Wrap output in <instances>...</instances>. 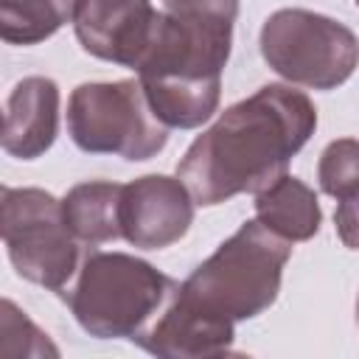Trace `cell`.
I'll use <instances>...</instances> for the list:
<instances>
[{
  "label": "cell",
  "mask_w": 359,
  "mask_h": 359,
  "mask_svg": "<svg viewBox=\"0 0 359 359\" xmlns=\"http://www.w3.org/2000/svg\"><path fill=\"white\" fill-rule=\"evenodd\" d=\"M59 129V87L45 76H28L14 84L6 104L3 149L11 157L34 160L48 151Z\"/></svg>",
  "instance_id": "8fae6325"
},
{
  "label": "cell",
  "mask_w": 359,
  "mask_h": 359,
  "mask_svg": "<svg viewBox=\"0 0 359 359\" xmlns=\"http://www.w3.org/2000/svg\"><path fill=\"white\" fill-rule=\"evenodd\" d=\"M121 194L123 185L118 182H81L67 191L62 199L65 222L81 244H104L123 238L121 236Z\"/></svg>",
  "instance_id": "7c38bea8"
},
{
  "label": "cell",
  "mask_w": 359,
  "mask_h": 359,
  "mask_svg": "<svg viewBox=\"0 0 359 359\" xmlns=\"http://www.w3.org/2000/svg\"><path fill=\"white\" fill-rule=\"evenodd\" d=\"M255 216L286 241H306L320 230L323 213L314 191L297 177H280L266 191L255 194Z\"/></svg>",
  "instance_id": "4fadbf2b"
},
{
  "label": "cell",
  "mask_w": 359,
  "mask_h": 359,
  "mask_svg": "<svg viewBox=\"0 0 359 359\" xmlns=\"http://www.w3.org/2000/svg\"><path fill=\"white\" fill-rule=\"evenodd\" d=\"M334 224H337L342 244L351 250H359V191L339 199V208L334 213Z\"/></svg>",
  "instance_id": "e0dca14e"
},
{
  "label": "cell",
  "mask_w": 359,
  "mask_h": 359,
  "mask_svg": "<svg viewBox=\"0 0 359 359\" xmlns=\"http://www.w3.org/2000/svg\"><path fill=\"white\" fill-rule=\"evenodd\" d=\"M233 325L224 317L208 314L199 306L180 297V289L168 309L154 320V325L135 339L149 353L168 359H199V356H222L230 353Z\"/></svg>",
  "instance_id": "30bf717a"
},
{
  "label": "cell",
  "mask_w": 359,
  "mask_h": 359,
  "mask_svg": "<svg viewBox=\"0 0 359 359\" xmlns=\"http://www.w3.org/2000/svg\"><path fill=\"white\" fill-rule=\"evenodd\" d=\"M317 126V109L300 90L266 84L224 109L185 151L177 177L196 205L236 194H261L286 177L289 160Z\"/></svg>",
  "instance_id": "6da1fadb"
},
{
  "label": "cell",
  "mask_w": 359,
  "mask_h": 359,
  "mask_svg": "<svg viewBox=\"0 0 359 359\" xmlns=\"http://www.w3.org/2000/svg\"><path fill=\"white\" fill-rule=\"evenodd\" d=\"M194 222V196L177 177L149 174L123 185L121 236L140 250H163L180 241Z\"/></svg>",
  "instance_id": "ba28073f"
},
{
  "label": "cell",
  "mask_w": 359,
  "mask_h": 359,
  "mask_svg": "<svg viewBox=\"0 0 359 359\" xmlns=\"http://www.w3.org/2000/svg\"><path fill=\"white\" fill-rule=\"evenodd\" d=\"M0 233L20 278L65 294L87 255L65 222L62 202L42 188L0 191Z\"/></svg>",
  "instance_id": "5b68a950"
},
{
  "label": "cell",
  "mask_w": 359,
  "mask_h": 359,
  "mask_svg": "<svg viewBox=\"0 0 359 359\" xmlns=\"http://www.w3.org/2000/svg\"><path fill=\"white\" fill-rule=\"evenodd\" d=\"M356 6H359V0H356Z\"/></svg>",
  "instance_id": "d6986e66"
},
{
  "label": "cell",
  "mask_w": 359,
  "mask_h": 359,
  "mask_svg": "<svg viewBox=\"0 0 359 359\" xmlns=\"http://www.w3.org/2000/svg\"><path fill=\"white\" fill-rule=\"evenodd\" d=\"M67 129L79 149L123 160H149L168 140L140 79L79 84L67 101Z\"/></svg>",
  "instance_id": "8992f818"
},
{
  "label": "cell",
  "mask_w": 359,
  "mask_h": 359,
  "mask_svg": "<svg viewBox=\"0 0 359 359\" xmlns=\"http://www.w3.org/2000/svg\"><path fill=\"white\" fill-rule=\"evenodd\" d=\"M356 323H359V297H356Z\"/></svg>",
  "instance_id": "ac0fdd59"
},
{
  "label": "cell",
  "mask_w": 359,
  "mask_h": 359,
  "mask_svg": "<svg viewBox=\"0 0 359 359\" xmlns=\"http://www.w3.org/2000/svg\"><path fill=\"white\" fill-rule=\"evenodd\" d=\"M261 53L286 81L334 90L356 70L359 39L331 17L306 8H280L261 28Z\"/></svg>",
  "instance_id": "52a82bcc"
},
{
  "label": "cell",
  "mask_w": 359,
  "mask_h": 359,
  "mask_svg": "<svg viewBox=\"0 0 359 359\" xmlns=\"http://www.w3.org/2000/svg\"><path fill=\"white\" fill-rule=\"evenodd\" d=\"M289 255L292 241L258 219L244 222L180 283V297L230 323L250 320L275 303Z\"/></svg>",
  "instance_id": "3957f363"
},
{
  "label": "cell",
  "mask_w": 359,
  "mask_h": 359,
  "mask_svg": "<svg viewBox=\"0 0 359 359\" xmlns=\"http://www.w3.org/2000/svg\"><path fill=\"white\" fill-rule=\"evenodd\" d=\"M154 20L151 0H79L73 25L87 53L137 67L149 48Z\"/></svg>",
  "instance_id": "9c48e42d"
},
{
  "label": "cell",
  "mask_w": 359,
  "mask_h": 359,
  "mask_svg": "<svg viewBox=\"0 0 359 359\" xmlns=\"http://www.w3.org/2000/svg\"><path fill=\"white\" fill-rule=\"evenodd\" d=\"M177 283L126 252H90L65 300L79 325L98 339H140L168 309Z\"/></svg>",
  "instance_id": "277c9868"
},
{
  "label": "cell",
  "mask_w": 359,
  "mask_h": 359,
  "mask_svg": "<svg viewBox=\"0 0 359 359\" xmlns=\"http://www.w3.org/2000/svg\"><path fill=\"white\" fill-rule=\"evenodd\" d=\"M59 351L50 345L48 334H42L25 311H20L11 300L0 303V356L3 359H25V356H56Z\"/></svg>",
  "instance_id": "9a60e30c"
},
{
  "label": "cell",
  "mask_w": 359,
  "mask_h": 359,
  "mask_svg": "<svg viewBox=\"0 0 359 359\" xmlns=\"http://www.w3.org/2000/svg\"><path fill=\"white\" fill-rule=\"evenodd\" d=\"M79 0H0V36L11 45H36L76 17Z\"/></svg>",
  "instance_id": "5bb4252c"
},
{
  "label": "cell",
  "mask_w": 359,
  "mask_h": 359,
  "mask_svg": "<svg viewBox=\"0 0 359 359\" xmlns=\"http://www.w3.org/2000/svg\"><path fill=\"white\" fill-rule=\"evenodd\" d=\"M238 0H163L137 79L165 126L205 123L222 93Z\"/></svg>",
  "instance_id": "7a4b0ae2"
},
{
  "label": "cell",
  "mask_w": 359,
  "mask_h": 359,
  "mask_svg": "<svg viewBox=\"0 0 359 359\" xmlns=\"http://www.w3.org/2000/svg\"><path fill=\"white\" fill-rule=\"evenodd\" d=\"M317 180H320V188L334 199H345L356 194L359 191V140L339 137L328 143L325 151L320 154Z\"/></svg>",
  "instance_id": "2e32d148"
}]
</instances>
